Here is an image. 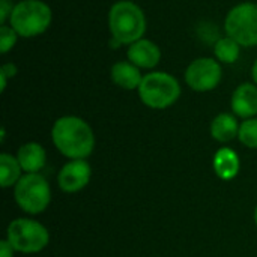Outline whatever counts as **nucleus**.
<instances>
[{"instance_id":"obj_1","label":"nucleus","mask_w":257,"mask_h":257,"mask_svg":"<svg viewBox=\"0 0 257 257\" xmlns=\"http://www.w3.org/2000/svg\"><path fill=\"white\" fill-rule=\"evenodd\" d=\"M51 140L56 149L68 160H86L95 149L92 126L84 119L72 114L56 119L51 128Z\"/></svg>"},{"instance_id":"obj_2","label":"nucleus","mask_w":257,"mask_h":257,"mask_svg":"<svg viewBox=\"0 0 257 257\" xmlns=\"http://www.w3.org/2000/svg\"><path fill=\"white\" fill-rule=\"evenodd\" d=\"M148 21L145 11L131 0H117L108 11V30L116 45H131L145 38Z\"/></svg>"},{"instance_id":"obj_3","label":"nucleus","mask_w":257,"mask_h":257,"mask_svg":"<svg viewBox=\"0 0 257 257\" xmlns=\"http://www.w3.org/2000/svg\"><path fill=\"white\" fill-rule=\"evenodd\" d=\"M140 101L152 110H166L178 102L182 93L179 80L164 71L145 74L139 89Z\"/></svg>"},{"instance_id":"obj_4","label":"nucleus","mask_w":257,"mask_h":257,"mask_svg":"<svg viewBox=\"0 0 257 257\" xmlns=\"http://www.w3.org/2000/svg\"><path fill=\"white\" fill-rule=\"evenodd\" d=\"M53 11L44 0H20L15 3L9 18V26L20 38H36L44 35L51 26Z\"/></svg>"},{"instance_id":"obj_5","label":"nucleus","mask_w":257,"mask_h":257,"mask_svg":"<svg viewBox=\"0 0 257 257\" xmlns=\"http://www.w3.org/2000/svg\"><path fill=\"white\" fill-rule=\"evenodd\" d=\"M6 239L17 253L35 254L42 251L50 242L48 229L32 218H15L8 224Z\"/></svg>"},{"instance_id":"obj_6","label":"nucleus","mask_w":257,"mask_h":257,"mask_svg":"<svg viewBox=\"0 0 257 257\" xmlns=\"http://www.w3.org/2000/svg\"><path fill=\"white\" fill-rule=\"evenodd\" d=\"M14 197L21 211L38 215L48 208L51 202V188L41 173H24L14 187Z\"/></svg>"},{"instance_id":"obj_7","label":"nucleus","mask_w":257,"mask_h":257,"mask_svg":"<svg viewBox=\"0 0 257 257\" xmlns=\"http://www.w3.org/2000/svg\"><path fill=\"white\" fill-rule=\"evenodd\" d=\"M224 32L241 47H257V3L244 2L233 6L224 18Z\"/></svg>"},{"instance_id":"obj_8","label":"nucleus","mask_w":257,"mask_h":257,"mask_svg":"<svg viewBox=\"0 0 257 257\" xmlns=\"http://www.w3.org/2000/svg\"><path fill=\"white\" fill-rule=\"evenodd\" d=\"M223 78L221 63L215 57H197L185 69L184 80L194 92H211Z\"/></svg>"},{"instance_id":"obj_9","label":"nucleus","mask_w":257,"mask_h":257,"mask_svg":"<svg viewBox=\"0 0 257 257\" xmlns=\"http://www.w3.org/2000/svg\"><path fill=\"white\" fill-rule=\"evenodd\" d=\"M92 178V167L86 160H69L57 175V185L63 193H78L87 187Z\"/></svg>"},{"instance_id":"obj_10","label":"nucleus","mask_w":257,"mask_h":257,"mask_svg":"<svg viewBox=\"0 0 257 257\" xmlns=\"http://www.w3.org/2000/svg\"><path fill=\"white\" fill-rule=\"evenodd\" d=\"M126 59L140 69H154L161 62V48L157 42L142 38L128 45Z\"/></svg>"},{"instance_id":"obj_11","label":"nucleus","mask_w":257,"mask_h":257,"mask_svg":"<svg viewBox=\"0 0 257 257\" xmlns=\"http://www.w3.org/2000/svg\"><path fill=\"white\" fill-rule=\"evenodd\" d=\"M232 113L241 119L257 117V86L254 83L239 84L230 98Z\"/></svg>"},{"instance_id":"obj_12","label":"nucleus","mask_w":257,"mask_h":257,"mask_svg":"<svg viewBox=\"0 0 257 257\" xmlns=\"http://www.w3.org/2000/svg\"><path fill=\"white\" fill-rule=\"evenodd\" d=\"M145 74L130 60L116 62L110 69L111 81L123 90H137Z\"/></svg>"},{"instance_id":"obj_13","label":"nucleus","mask_w":257,"mask_h":257,"mask_svg":"<svg viewBox=\"0 0 257 257\" xmlns=\"http://www.w3.org/2000/svg\"><path fill=\"white\" fill-rule=\"evenodd\" d=\"M15 157L24 173H39L47 164V152L44 146L36 142H29L20 146Z\"/></svg>"},{"instance_id":"obj_14","label":"nucleus","mask_w":257,"mask_h":257,"mask_svg":"<svg viewBox=\"0 0 257 257\" xmlns=\"http://www.w3.org/2000/svg\"><path fill=\"white\" fill-rule=\"evenodd\" d=\"M214 172L223 181H232L238 176L241 170L239 155L230 148H221L214 155Z\"/></svg>"},{"instance_id":"obj_15","label":"nucleus","mask_w":257,"mask_h":257,"mask_svg":"<svg viewBox=\"0 0 257 257\" xmlns=\"http://www.w3.org/2000/svg\"><path fill=\"white\" fill-rule=\"evenodd\" d=\"M241 123L232 113H220L211 122V136L218 143H229L238 139Z\"/></svg>"},{"instance_id":"obj_16","label":"nucleus","mask_w":257,"mask_h":257,"mask_svg":"<svg viewBox=\"0 0 257 257\" xmlns=\"http://www.w3.org/2000/svg\"><path fill=\"white\" fill-rule=\"evenodd\" d=\"M23 169L17 157L3 152L0 155V185L2 188H12L23 178Z\"/></svg>"},{"instance_id":"obj_17","label":"nucleus","mask_w":257,"mask_h":257,"mask_svg":"<svg viewBox=\"0 0 257 257\" xmlns=\"http://www.w3.org/2000/svg\"><path fill=\"white\" fill-rule=\"evenodd\" d=\"M241 45L230 36L220 38L214 45V57L224 65H233L241 56Z\"/></svg>"},{"instance_id":"obj_18","label":"nucleus","mask_w":257,"mask_h":257,"mask_svg":"<svg viewBox=\"0 0 257 257\" xmlns=\"http://www.w3.org/2000/svg\"><path fill=\"white\" fill-rule=\"evenodd\" d=\"M238 140L248 149H257V117L241 122Z\"/></svg>"},{"instance_id":"obj_19","label":"nucleus","mask_w":257,"mask_h":257,"mask_svg":"<svg viewBox=\"0 0 257 257\" xmlns=\"http://www.w3.org/2000/svg\"><path fill=\"white\" fill-rule=\"evenodd\" d=\"M18 38H20L18 33L9 24L0 26V53L8 54L15 47Z\"/></svg>"},{"instance_id":"obj_20","label":"nucleus","mask_w":257,"mask_h":257,"mask_svg":"<svg viewBox=\"0 0 257 257\" xmlns=\"http://www.w3.org/2000/svg\"><path fill=\"white\" fill-rule=\"evenodd\" d=\"M17 65L12 63V62H6L0 66V92H5L6 90V86H8V81L9 78L15 77L17 75Z\"/></svg>"},{"instance_id":"obj_21","label":"nucleus","mask_w":257,"mask_h":257,"mask_svg":"<svg viewBox=\"0 0 257 257\" xmlns=\"http://www.w3.org/2000/svg\"><path fill=\"white\" fill-rule=\"evenodd\" d=\"M15 3L12 0H0V24H8Z\"/></svg>"},{"instance_id":"obj_22","label":"nucleus","mask_w":257,"mask_h":257,"mask_svg":"<svg viewBox=\"0 0 257 257\" xmlns=\"http://www.w3.org/2000/svg\"><path fill=\"white\" fill-rule=\"evenodd\" d=\"M15 250L12 248V245L9 244V241L5 238L0 241V257H14Z\"/></svg>"},{"instance_id":"obj_23","label":"nucleus","mask_w":257,"mask_h":257,"mask_svg":"<svg viewBox=\"0 0 257 257\" xmlns=\"http://www.w3.org/2000/svg\"><path fill=\"white\" fill-rule=\"evenodd\" d=\"M251 77H253V83L257 86V59L253 63V68H251Z\"/></svg>"},{"instance_id":"obj_24","label":"nucleus","mask_w":257,"mask_h":257,"mask_svg":"<svg viewBox=\"0 0 257 257\" xmlns=\"http://www.w3.org/2000/svg\"><path fill=\"white\" fill-rule=\"evenodd\" d=\"M254 223H256V226H257V205H256V209H254Z\"/></svg>"}]
</instances>
